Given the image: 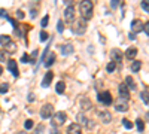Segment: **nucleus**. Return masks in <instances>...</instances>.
Segmentation results:
<instances>
[{"instance_id":"f257e3e1","label":"nucleus","mask_w":149,"mask_h":134,"mask_svg":"<svg viewBox=\"0 0 149 134\" xmlns=\"http://www.w3.org/2000/svg\"><path fill=\"white\" fill-rule=\"evenodd\" d=\"M93 2H89V0H83V2H81V5H79V11H81V13H82V17H83V19H89L93 17Z\"/></svg>"},{"instance_id":"f03ea898","label":"nucleus","mask_w":149,"mask_h":134,"mask_svg":"<svg viewBox=\"0 0 149 134\" xmlns=\"http://www.w3.org/2000/svg\"><path fill=\"white\" fill-rule=\"evenodd\" d=\"M67 119V115L64 112H57L52 115V121H51V124H52V127H61L64 122H66Z\"/></svg>"},{"instance_id":"7ed1b4c3","label":"nucleus","mask_w":149,"mask_h":134,"mask_svg":"<svg viewBox=\"0 0 149 134\" xmlns=\"http://www.w3.org/2000/svg\"><path fill=\"white\" fill-rule=\"evenodd\" d=\"M73 31L76 33V34H83V33L87 31V21L85 19H77V21L75 23V27H73Z\"/></svg>"},{"instance_id":"20e7f679","label":"nucleus","mask_w":149,"mask_h":134,"mask_svg":"<svg viewBox=\"0 0 149 134\" xmlns=\"http://www.w3.org/2000/svg\"><path fill=\"white\" fill-rule=\"evenodd\" d=\"M52 115H54V106L49 104V103L45 104L42 107V110H40V116L43 119H48V118H52Z\"/></svg>"},{"instance_id":"39448f33","label":"nucleus","mask_w":149,"mask_h":134,"mask_svg":"<svg viewBox=\"0 0 149 134\" xmlns=\"http://www.w3.org/2000/svg\"><path fill=\"white\" fill-rule=\"evenodd\" d=\"M99 100L105 104V106H111L112 101H113V98H112V94L109 92V91H105V92H101L99 94Z\"/></svg>"},{"instance_id":"423d86ee","label":"nucleus","mask_w":149,"mask_h":134,"mask_svg":"<svg viewBox=\"0 0 149 134\" xmlns=\"http://www.w3.org/2000/svg\"><path fill=\"white\" fill-rule=\"evenodd\" d=\"M118 91H119L121 98H124L125 101H128V100H130V90L127 88V85H125V84H119Z\"/></svg>"},{"instance_id":"0eeeda50","label":"nucleus","mask_w":149,"mask_h":134,"mask_svg":"<svg viewBox=\"0 0 149 134\" xmlns=\"http://www.w3.org/2000/svg\"><path fill=\"white\" fill-rule=\"evenodd\" d=\"M115 109L118 110V112H127V110H128V103L125 101L124 98L119 97V98L115 101Z\"/></svg>"},{"instance_id":"6e6552de","label":"nucleus","mask_w":149,"mask_h":134,"mask_svg":"<svg viewBox=\"0 0 149 134\" xmlns=\"http://www.w3.org/2000/svg\"><path fill=\"white\" fill-rule=\"evenodd\" d=\"M6 67H8V70L14 75L15 78L19 76V72H18V66H17V61L15 60H8V64H6Z\"/></svg>"},{"instance_id":"1a4fd4ad","label":"nucleus","mask_w":149,"mask_h":134,"mask_svg":"<svg viewBox=\"0 0 149 134\" xmlns=\"http://www.w3.org/2000/svg\"><path fill=\"white\" fill-rule=\"evenodd\" d=\"M143 31V23L140 21V19H134V21L131 23V33H140Z\"/></svg>"},{"instance_id":"9d476101","label":"nucleus","mask_w":149,"mask_h":134,"mask_svg":"<svg viewBox=\"0 0 149 134\" xmlns=\"http://www.w3.org/2000/svg\"><path fill=\"white\" fill-rule=\"evenodd\" d=\"M76 121H77V125L79 127H89V122H88V118L83 115V113L81 112V113H77L76 115Z\"/></svg>"},{"instance_id":"9b49d317","label":"nucleus","mask_w":149,"mask_h":134,"mask_svg":"<svg viewBox=\"0 0 149 134\" xmlns=\"http://www.w3.org/2000/svg\"><path fill=\"white\" fill-rule=\"evenodd\" d=\"M52 78H54V73L52 72H46L43 76V80H42V86L43 88H48V86L51 85V82H52Z\"/></svg>"},{"instance_id":"f8f14e48","label":"nucleus","mask_w":149,"mask_h":134,"mask_svg":"<svg viewBox=\"0 0 149 134\" xmlns=\"http://www.w3.org/2000/svg\"><path fill=\"white\" fill-rule=\"evenodd\" d=\"M64 18H66V21H73L75 18V8L73 6H67L66 11H64Z\"/></svg>"},{"instance_id":"ddd939ff","label":"nucleus","mask_w":149,"mask_h":134,"mask_svg":"<svg viewBox=\"0 0 149 134\" xmlns=\"http://www.w3.org/2000/svg\"><path fill=\"white\" fill-rule=\"evenodd\" d=\"M67 134H82V127H79L76 122L70 124L69 128H67Z\"/></svg>"},{"instance_id":"4468645a","label":"nucleus","mask_w":149,"mask_h":134,"mask_svg":"<svg viewBox=\"0 0 149 134\" xmlns=\"http://www.w3.org/2000/svg\"><path fill=\"white\" fill-rule=\"evenodd\" d=\"M99 115H100V119H101L105 124H109V122L112 121V115H111V113H109L107 110H103V112H100Z\"/></svg>"},{"instance_id":"2eb2a0df","label":"nucleus","mask_w":149,"mask_h":134,"mask_svg":"<svg viewBox=\"0 0 149 134\" xmlns=\"http://www.w3.org/2000/svg\"><path fill=\"white\" fill-rule=\"evenodd\" d=\"M136 55H137V48H134V46H131V48H128V49L125 51V57H127L128 60H134Z\"/></svg>"},{"instance_id":"dca6fc26","label":"nucleus","mask_w":149,"mask_h":134,"mask_svg":"<svg viewBox=\"0 0 149 134\" xmlns=\"http://www.w3.org/2000/svg\"><path fill=\"white\" fill-rule=\"evenodd\" d=\"M60 49H61V54H63V55H70V54L73 52V46L70 45V43H67V45H61Z\"/></svg>"},{"instance_id":"f3484780","label":"nucleus","mask_w":149,"mask_h":134,"mask_svg":"<svg viewBox=\"0 0 149 134\" xmlns=\"http://www.w3.org/2000/svg\"><path fill=\"white\" fill-rule=\"evenodd\" d=\"M111 55H112V58H113V63H115V61H121V60L124 58V54H122L119 49H113V51L111 52Z\"/></svg>"},{"instance_id":"a211bd4d","label":"nucleus","mask_w":149,"mask_h":134,"mask_svg":"<svg viewBox=\"0 0 149 134\" xmlns=\"http://www.w3.org/2000/svg\"><path fill=\"white\" fill-rule=\"evenodd\" d=\"M5 51L8 52V54H14L17 51V43L14 42V40H11V42L5 46Z\"/></svg>"},{"instance_id":"6ab92c4d","label":"nucleus","mask_w":149,"mask_h":134,"mask_svg":"<svg viewBox=\"0 0 149 134\" xmlns=\"http://www.w3.org/2000/svg\"><path fill=\"white\" fill-rule=\"evenodd\" d=\"M54 61H55V54L51 52L49 55L45 58V67H51V66L54 64Z\"/></svg>"},{"instance_id":"aec40b11","label":"nucleus","mask_w":149,"mask_h":134,"mask_svg":"<svg viewBox=\"0 0 149 134\" xmlns=\"http://www.w3.org/2000/svg\"><path fill=\"white\" fill-rule=\"evenodd\" d=\"M125 82H127V88L128 90H136L137 86H136V84H134V79L131 78V76H127L125 78Z\"/></svg>"},{"instance_id":"412c9836","label":"nucleus","mask_w":149,"mask_h":134,"mask_svg":"<svg viewBox=\"0 0 149 134\" xmlns=\"http://www.w3.org/2000/svg\"><path fill=\"white\" fill-rule=\"evenodd\" d=\"M91 106H93V103L89 101V98H82V101H81V107H82V110H88Z\"/></svg>"},{"instance_id":"4be33fe9","label":"nucleus","mask_w":149,"mask_h":134,"mask_svg":"<svg viewBox=\"0 0 149 134\" xmlns=\"http://www.w3.org/2000/svg\"><path fill=\"white\" fill-rule=\"evenodd\" d=\"M64 90H66V85H64V82H57V85H55V91L58 92V94H63L64 92Z\"/></svg>"},{"instance_id":"5701e85b","label":"nucleus","mask_w":149,"mask_h":134,"mask_svg":"<svg viewBox=\"0 0 149 134\" xmlns=\"http://www.w3.org/2000/svg\"><path fill=\"white\" fill-rule=\"evenodd\" d=\"M140 69H142V63L140 61H133V64H131V72L133 73H137Z\"/></svg>"},{"instance_id":"b1692460","label":"nucleus","mask_w":149,"mask_h":134,"mask_svg":"<svg viewBox=\"0 0 149 134\" xmlns=\"http://www.w3.org/2000/svg\"><path fill=\"white\" fill-rule=\"evenodd\" d=\"M11 42V37L8 36V34H2L0 36V45H3V46H6Z\"/></svg>"},{"instance_id":"393cba45","label":"nucleus","mask_w":149,"mask_h":134,"mask_svg":"<svg viewBox=\"0 0 149 134\" xmlns=\"http://www.w3.org/2000/svg\"><path fill=\"white\" fill-rule=\"evenodd\" d=\"M136 127H137V130L142 133V131L145 130V122L142 119H137V121H136Z\"/></svg>"},{"instance_id":"a878e982","label":"nucleus","mask_w":149,"mask_h":134,"mask_svg":"<svg viewBox=\"0 0 149 134\" xmlns=\"http://www.w3.org/2000/svg\"><path fill=\"white\" fill-rule=\"evenodd\" d=\"M8 57H9L8 52L5 49H0V61H8Z\"/></svg>"},{"instance_id":"bb28decb","label":"nucleus","mask_w":149,"mask_h":134,"mask_svg":"<svg viewBox=\"0 0 149 134\" xmlns=\"http://www.w3.org/2000/svg\"><path fill=\"white\" fill-rule=\"evenodd\" d=\"M122 125H124L127 130H131L133 127H134V125H133V122H131V121H128V119H122Z\"/></svg>"},{"instance_id":"cd10ccee","label":"nucleus","mask_w":149,"mask_h":134,"mask_svg":"<svg viewBox=\"0 0 149 134\" xmlns=\"http://www.w3.org/2000/svg\"><path fill=\"white\" fill-rule=\"evenodd\" d=\"M140 97H142V100H143L145 103L149 104V92H148V91H142V92H140Z\"/></svg>"},{"instance_id":"c85d7f7f","label":"nucleus","mask_w":149,"mask_h":134,"mask_svg":"<svg viewBox=\"0 0 149 134\" xmlns=\"http://www.w3.org/2000/svg\"><path fill=\"white\" fill-rule=\"evenodd\" d=\"M115 69H116V64H115L113 61H111V63H109V64L106 66V70H107L109 73H113V72H115Z\"/></svg>"},{"instance_id":"c756f323","label":"nucleus","mask_w":149,"mask_h":134,"mask_svg":"<svg viewBox=\"0 0 149 134\" xmlns=\"http://www.w3.org/2000/svg\"><path fill=\"white\" fill-rule=\"evenodd\" d=\"M8 91H9V84H2L0 85V92L2 94H6Z\"/></svg>"},{"instance_id":"7c9ffc66","label":"nucleus","mask_w":149,"mask_h":134,"mask_svg":"<svg viewBox=\"0 0 149 134\" xmlns=\"http://www.w3.org/2000/svg\"><path fill=\"white\" fill-rule=\"evenodd\" d=\"M33 125H34V122H33V121H31V119H27V121H25V122H24V127H25V128H27V130L33 128Z\"/></svg>"},{"instance_id":"2f4dec72","label":"nucleus","mask_w":149,"mask_h":134,"mask_svg":"<svg viewBox=\"0 0 149 134\" xmlns=\"http://www.w3.org/2000/svg\"><path fill=\"white\" fill-rule=\"evenodd\" d=\"M142 9L145 12H149V2L148 0H143V2H142Z\"/></svg>"},{"instance_id":"473e14b6","label":"nucleus","mask_w":149,"mask_h":134,"mask_svg":"<svg viewBox=\"0 0 149 134\" xmlns=\"http://www.w3.org/2000/svg\"><path fill=\"white\" fill-rule=\"evenodd\" d=\"M48 37H49V34L46 31H40V42H45V40H48Z\"/></svg>"},{"instance_id":"72a5a7b5","label":"nucleus","mask_w":149,"mask_h":134,"mask_svg":"<svg viewBox=\"0 0 149 134\" xmlns=\"http://www.w3.org/2000/svg\"><path fill=\"white\" fill-rule=\"evenodd\" d=\"M57 30L60 31V33L64 31V23H63V21H58V23H57Z\"/></svg>"},{"instance_id":"f704fd0d","label":"nucleus","mask_w":149,"mask_h":134,"mask_svg":"<svg viewBox=\"0 0 149 134\" xmlns=\"http://www.w3.org/2000/svg\"><path fill=\"white\" fill-rule=\"evenodd\" d=\"M48 21H49V17L45 15L43 19H42V27H46V25H48Z\"/></svg>"},{"instance_id":"c9c22d12","label":"nucleus","mask_w":149,"mask_h":134,"mask_svg":"<svg viewBox=\"0 0 149 134\" xmlns=\"http://www.w3.org/2000/svg\"><path fill=\"white\" fill-rule=\"evenodd\" d=\"M0 18H8V12L0 8Z\"/></svg>"},{"instance_id":"e433bc0d","label":"nucleus","mask_w":149,"mask_h":134,"mask_svg":"<svg viewBox=\"0 0 149 134\" xmlns=\"http://www.w3.org/2000/svg\"><path fill=\"white\" fill-rule=\"evenodd\" d=\"M143 31L146 33V34H148V36H149V21L143 24Z\"/></svg>"},{"instance_id":"4c0bfd02","label":"nucleus","mask_w":149,"mask_h":134,"mask_svg":"<svg viewBox=\"0 0 149 134\" xmlns=\"http://www.w3.org/2000/svg\"><path fill=\"white\" fill-rule=\"evenodd\" d=\"M36 57H37V51L34 49L33 52H31V57H30V61H31V63H33V61H34V60H36Z\"/></svg>"},{"instance_id":"58836bf2","label":"nucleus","mask_w":149,"mask_h":134,"mask_svg":"<svg viewBox=\"0 0 149 134\" xmlns=\"http://www.w3.org/2000/svg\"><path fill=\"white\" fill-rule=\"evenodd\" d=\"M21 61H23V63H28V61H30V57L27 55V54H24L23 58H21Z\"/></svg>"},{"instance_id":"ea45409f","label":"nucleus","mask_w":149,"mask_h":134,"mask_svg":"<svg viewBox=\"0 0 149 134\" xmlns=\"http://www.w3.org/2000/svg\"><path fill=\"white\" fill-rule=\"evenodd\" d=\"M118 5H119V0H112V2H111V6H112L113 9H115L116 6H118Z\"/></svg>"},{"instance_id":"a19ab883","label":"nucleus","mask_w":149,"mask_h":134,"mask_svg":"<svg viewBox=\"0 0 149 134\" xmlns=\"http://www.w3.org/2000/svg\"><path fill=\"white\" fill-rule=\"evenodd\" d=\"M17 18L23 19V18H24V12H23V11H18V12H17Z\"/></svg>"},{"instance_id":"79ce46f5","label":"nucleus","mask_w":149,"mask_h":134,"mask_svg":"<svg viewBox=\"0 0 149 134\" xmlns=\"http://www.w3.org/2000/svg\"><path fill=\"white\" fill-rule=\"evenodd\" d=\"M36 13H37V11H36V9L31 11V18H36Z\"/></svg>"},{"instance_id":"37998d69","label":"nucleus","mask_w":149,"mask_h":134,"mask_svg":"<svg viewBox=\"0 0 149 134\" xmlns=\"http://www.w3.org/2000/svg\"><path fill=\"white\" fill-rule=\"evenodd\" d=\"M128 37H130L131 40H134V39H136V34H134V33H130V34H128Z\"/></svg>"},{"instance_id":"c03bdc74","label":"nucleus","mask_w":149,"mask_h":134,"mask_svg":"<svg viewBox=\"0 0 149 134\" xmlns=\"http://www.w3.org/2000/svg\"><path fill=\"white\" fill-rule=\"evenodd\" d=\"M51 134H61V133H60V131H58V130H54V131H52V133H51Z\"/></svg>"},{"instance_id":"a18cd8bd","label":"nucleus","mask_w":149,"mask_h":134,"mask_svg":"<svg viewBox=\"0 0 149 134\" xmlns=\"http://www.w3.org/2000/svg\"><path fill=\"white\" fill-rule=\"evenodd\" d=\"M2 73H3V67L0 66V76H2Z\"/></svg>"},{"instance_id":"49530a36","label":"nucleus","mask_w":149,"mask_h":134,"mask_svg":"<svg viewBox=\"0 0 149 134\" xmlns=\"http://www.w3.org/2000/svg\"><path fill=\"white\" fill-rule=\"evenodd\" d=\"M17 134H27V133H24V131H18Z\"/></svg>"}]
</instances>
